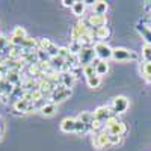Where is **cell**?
Returning <instances> with one entry per match:
<instances>
[{"label":"cell","instance_id":"1","mask_svg":"<svg viewBox=\"0 0 151 151\" xmlns=\"http://www.w3.org/2000/svg\"><path fill=\"white\" fill-rule=\"evenodd\" d=\"M112 59L116 60V62H130V60H137L139 59V55L136 52H132V50L118 47V48H113Z\"/></svg>","mask_w":151,"mask_h":151},{"label":"cell","instance_id":"2","mask_svg":"<svg viewBox=\"0 0 151 151\" xmlns=\"http://www.w3.org/2000/svg\"><path fill=\"white\" fill-rule=\"evenodd\" d=\"M36 44H38L36 48H40V50H42V52H45L50 58H55V56L59 55V47L53 41H50L48 38H40V40H36Z\"/></svg>","mask_w":151,"mask_h":151},{"label":"cell","instance_id":"3","mask_svg":"<svg viewBox=\"0 0 151 151\" xmlns=\"http://www.w3.org/2000/svg\"><path fill=\"white\" fill-rule=\"evenodd\" d=\"M127 109H129V100H127V97H124V95H116L115 98L112 100L110 110H112L113 115H119V113H124Z\"/></svg>","mask_w":151,"mask_h":151},{"label":"cell","instance_id":"4","mask_svg":"<svg viewBox=\"0 0 151 151\" xmlns=\"http://www.w3.org/2000/svg\"><path fill=\"white\" fill-rule=\"evenodd\" d=\"M88 27L91 29H98V27H103L107 26V15H98V14H91L85 18H82Z\"/></svg>","mask_w":151,"mask_h":151},{"label":"cell","instance_id":"5","mask_svg":"<svg viewBox=\"0 0 151 151\" xmlns=\"http://www.w3.org/2000/svg\"><path fill=\"white\" fill-rule=\"evenodd\" d=\"M97 58L95 55V50L94 47H86V48H82V52L77 55V59H79V65L83 68V67H88L91 65L94 59Z\"/></svg>","mask_w":151,"mask_h":151},{"label":"cell","instance_id":"6","mask_svg":"<svg viewBox=\"0 0 151 151\" xmlns=\"http://www.w3.org/2000/svg\"><path fill=\"white\" fill-rule=\"evenodd\" d=\"M94 50H95V55H97V58H98L100 60H106V62H107L109 59H112L113 48L109 47V44L97 41L95 45H94Z\"/></svg>","mask_w":151,"mask_h":151},{"label":"cell","instance_id":"7","mask_svg":"<svg viewBox=\"0 0 151 151\" xmlns=\"http://www.w3.org/2000/svg\"><path fill=\"white\" fill-rule=\"evenodd\" d=\"M73 91L68 89V88H64L62 85H59L55 92L52 94V97H50V103H53V104H58V103H62V101H65V100H68L71 97Z\"/></svg>","mask_w":151,"mask_h":151},{"label":"cell","instance_id":"8","mask_svg":"<svg viewBox=\"0 0 151 151\" xmlns=\"http://www.w3.org/2000/svg\"><path fill=\"white\" fill-rule=\"evenodd\" d=\"M92 145L97 150H103L106 147H110V144H109V133L106 130L94 133L92 134Z\"/></svg>","mask_w":151,"mask_h":151},{"label":"cell","instance_id":"9","mask_svg":"<svg viewBox=\"0 0 151 151\" xmlns=\"http://www.w3.org/2000/svg\"><path fill=\"white\" fill-rule=\"evenodd\" d=\"M89 32V27L86 26V23L83 20H80L79 23L74 24V27L71 29V41H79L83 35H86Z\"/></svg>","mask_w":151,"mask_h":151},{"label":"cell","instance_id":"10","mask_svg":"<svg viewBox=\"0 0 151 151\" xmlns=\"http://www.w3.org/2000/svg\"><path fill=\"white\" fill-rule=\"evenodd\" d=\"M92 113H94V119H98L101 122H106V119H109L113 115L110 110V106H98Z\"/></svg>","mask_w":151,"mask_h":151},{"label":"cell","instance_id":"11","mask_svg":"<svg viewBox=\"0 0 151 151\" xmlns=\"http://www.w3.org/2000/svg\"><path fill=\"white\" fill-rule=\"evenodd\" d=\"M91 65L95 68V74L98 76V77H101V76H106V74L109 73V64H107L106 60H100L98 58H95Z\"/></svg>","mask_w":151,"mask_h":151},{"label":"cell","instance_id":"12","mask_svg":"<svg viewBox=\"0 0 151 151\" xmlns=\"http://www.w3.org/2000/svg\"><path fill=\"white\" fill-rule=\"evenodd\" d=\"M134 29L137 30V33L142 36V40H145V44H150V45H151V29L147 27L145 24L141 23V21L136 24V27H134Z\"/></svg>","mask_w":151,"mask_h":151},{"label":"cell","instance_id":"13","mask_svg":"<svg viewBox=\"0 0 151 151\" xmlns=\"http://www.w3.org/2000/svg\"><path fill=\"white\" fill-rule=\"evenodd\" d=\"M127 130H129L127 124L122 122V121H119V122H116L115 125H112V127L106 129V132H107L109 134H119V136H124L125 133H127Z\"/></svg>","mask_w":151,"mask_h":151},{"label":"cell","instance_id":"14","mask_svg":"<svg viewBox=\"0 0 151 151\" xmlns=\"http://www.w3.org/2000/svg\"><path fill=\"white\" fill-rule=\"evenodd\" d=\"M76 76L71 73V71H68V73H60V85L64 86V88H68V89H71L73 88V85L76 83Z\"/></svg>","mask_w":151,"mask_h":151},{"label":"cell","instance_id":"15","mask_svg":"<svg viewBox=\"0 0 151 151\" xmlns=\"http://www.w3.org/2000/svg\"><path fill=\"white\" fill-rule=\"evenodd\" d=\"M48 64H50V68L53 71L62 73L64 71V67H65V59H62L60 56H55V58H50Z\"/></svg>","mask_w":151,"mask_h":151},{"label":"cell","instance_id":"16","mask_svg":"<svg viewBox=\"0 0 151 151\" xmlns=\"http://www.w3.org/2000/svg\"><path fill=\"white\" fill-rule=\"evenodd\" d=\"M94 33H95V40L100 41V42H106V40L110 36V27L107 26H103V27H98V29H94Z\"/></svg>","mask_w":151,"mask_h":151},{"label":"cell","instance_id":"17","mask_svg":"<svg viewBox=\"0 0 151 151\" xmlns=\"http://www.w3.org/2000/svg\"><path fill=\"white\" fill-rule=\"evenodd\" d=\"M30 104L32 103H29L27 100H18V101H15L14 104H12V107H14V110L15 112H18V113H23V115H26V113H29V109H30Z\"/></svg>","mask_w":151,"mask_h":151},{"label":"cell","instance_id":"18","mask_svg":"<svg viewBox=\"0 0 151 151\" xmlns=\"http://www.w3.org/2000/svg\"><path fill=\"white\" fill-rule=\"evenodd\" d=\"M92 14H98V15H106V12L109 9V5L104 0H97V2L92 5Z\"/></svg>","mask_w":151,"mask_h":151},{"label":"cell","instance_id":"19","mask_svg":"<svg viewBox=\"0 0 151 151\" xmlns=\"http://www.w3.org/2000/svg\"><path fill=\"white\" fill-rule=\"evenodd\" d=\"M60 130L64 133L76 132V118H65L60 121Z\"/></svg>","mask_w":151,"mask_h":151},{"label":"cell","instance_id":"20","mask_svg":"<svg viewBox=\"0 0 151 151\" xmlns=\"http://www.w3.org/2000/svg\"><path fill=\"white\" fill-rule=\"evenodd\" d=\"M86 3L83 2V0H76V3L73 5L71 11H73V14L76 17H83L85 15V11H86Z\"/></svg>","mask_w":151,"mask_h":151},{"label":"cell","instance_id":"21","mask_svg":"<svg viewBox=\"0 0 151 151\" xmlns=\"http://www.w3.org/2000/svg\"><path fill=\"white\" fill-rule=\"evenodd\" d=\"M139 70H141V76H142V77L147 82H151V60H142Z\"/></svg>","mask_w":151,"mask_h":151},{"label":"cell","instance_id":"22","mask_svg":"<svg viewBox=\"0 0 151 151\" xmlns=\"http://www.w3.org/2000/svg\"><path fill=\"white\" fill-rule=\"evenodd\" d=\"M77 119H80L83 124L88 125V127H91V124H92V121H94V113H92V112H88V110H83V112L79 113Z\"/></svg>","mask_w":151,"mask_h":151},{"label":"cell","instance_id":"23","mask_svg":"<svg viewBox=\"0 0 151 151\" xmlns=\"http://www.w3.org/2000/svg\"><path fill=\"white\" fill-rule=\"evenodd\" d=\"M56 112H58V106L53 104V103H50V101L41 109V113H42L44 116H53Z\"/></svg>","mask_w":151,"mask_h":151},{"label":"cell","instance_id":"24","mask_svg":"<svg viewBox=\"0 0 151 151\" xmlns=\"http://www.w3.org/2000/svg\"><path fill=\"white\" fill-rule=\"evenodd\" d=\"M88 132H91V127H88L86 124H83L80 119L76 118V132L74 133H77V134H85Z\"/></svg>","mask_w":151,"mask_h":151},{"label":"cell","instance_id":"25","mask_svg":"<svg viewBox=\"0 0 151 151\" xmlns=\"http://www.w3.org/2000/svg\"><path fill=\"white\" fill-rule=\"evenodd\" d=\"M86 85L91 88V89H97V88L101 85V77H98V76H92V77L86 79Z\"/></svg>","mask_w":151,"mask_h":151},{"label":"cell","instance_id":"26","mask_svg":"<svg viewBox=\"0 0 151 151\" xmlns=\"http://www.w3.org/2000/svg\"><path fill=\"white\" fill-rule=\"evenodd\" d=\"M11 36L12 38H21V40H24V38H27V32H26V29H24V27L17 26V27H14Z\"/></svg>","mask_w":151,"mask_h":151},{"label":"cell","instance_id":"27","mask_svg":"<svg viewBox=\"0 0 151 151\" xmlns=\"http://www.w3.org/2000/svg\"><path fill=\"white\" fill-rule=\"evenodd\" d=\"M67 47H68L70 52H71L73 55H76V56H77V55L82 52V48H83L79 41H70V45H67Z\"/></svg>","mask_w":151,"mask_h":151},{"label":"cell","instance_id":"28","mask_svg":"<svg viewBox=\"0 0 151 151\" xmlns=\"http://www.w3.org/2000/svg\"><path fill=\"white\" fill-rule=\"evenodd\" d=\"M124 142V136H119V134H109V144L112 147L115 145H121Z\"/></svg>","mask_w":151,"mask_h":151},{"label":"cell","instance_id":"29","mask_svg":"<svg viewBox=\"0 0 151 151\" xmlns=\"http://www.w3.org/2000/svg\"><path fill=\"white\" fill-rule=\"evenodd\" d=\"M142 58H144V60H151V45L150 44H144V47H142Z\"/></svg>","mask_w":151,"mask_h":151},{"label":"cell","instance_id":"30","mask_svg":"<svg viewBox=\"0 0 151 151\" xmlns=\"http://www.w3.org/2000/svg\"><path fill=\"white\" fill-rule=\"evenodd\" d=\"M82 70H83V76H85L86 79H89V77H92V76H97V74H95V68H94L92 65H88V67H83Z\"/></svg>","mask_w":151,"mask_h":151},{"label":"cell","instance_id":"31","mask_svg":"<svg viewBox=\"0 0 151 151\" xmlns=\"http://www.w3.org/2000/svg\"><path fill=\"white\" fill-rule=\"evenodd\" d=\"M121 119L118 118V115H112L109 119H106V122H104V130L106 129H109V127H112V125H115L116 122H119Z\"/></svg>","mask_w":151,"mask_h":151},{"label":"cell","instance_id":"32","mask_svg":"<svg viewBox=\"0 0 151 151\" xmlns=\"http://www.w3.org/2000/svg\"><path fill=\"white\" fill-rule=\"evenodd\" d=\"M71 55H73V53L68 50V47H59V55H58V56H60L62 59H68Z\"/></svg>","mask_w":151,"mask_h":151},{"label":"cell","instance_id":"33","mask_svg":"<svg viewBox=\"0 0 151 151\" xmlns=\"http://www.w3.org/2000/svg\"><path fill=\"white\" fill-rule=\"evenodd\" d=\"M6 89H8V80L5 77H0V97L6 94Z\"/></svg>","mask_w":151,"mask_h":151},{"label":"cell","instance_id":"34","mask_svg":"<svg viewBox=\"0 0 151 151\" xmlns=\"http://www.w3.org/2000/svg\"><path fill=\"white\" fill-rule=\"evenodd\" d=\"M74 3H76V0H62V5L65 8H73Z\"/></svg>","mask_w":151,"mask_h":151},{"label":"cell","instance_id":"35","mask_svg":"<svg viewBox=\"0 0 151 151\" xmlns=\"http://www.w3.org/2000/svg\"><path fill=\"white\" fill-rule=\"evenodd\" d=\"M8 100H11L8 95H2V97H0V101H2L3 104H8Z\"/></svg>","mask_w":151,"mask_h":151},{"label":"cell","instance_id":"36","mask_svg":"<svg viewBox=\"0 0 151 151\" xmlns=\"http://www.w3.org/2000/svg\"><path fill=\"white\" fill-rule=\"evenodd\" d=\"M2 134H3V127L0 125V137H2Z\"/></svg>","mask_w":151,"mask_h":151},{"label":"cell","instance_id":"37","mask_svg":"<svg viewBox=\"0 0 151 151\" xmlns=\"http://www.w3.org/2000/svg\"><path fill=\"white\" fill-rule=\"evenodd\" d=\"M2 124H3V122H2V118H0V125H2ZM2 127H3V125H2Z\"/></svg>","mask_w":151,"mask_h":151}]
</instances>
